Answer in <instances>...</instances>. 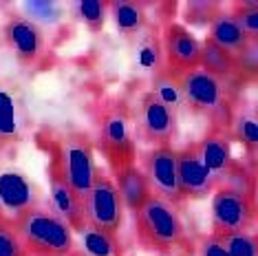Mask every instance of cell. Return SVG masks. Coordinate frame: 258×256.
I'll list each match as a JSON object with an SVG mask.
<instances>
[{"mask_svg":"<svg viewBox=\"0 0 258 256\" xmlns=\"http://www.w3.org/2000/svg\"><path fill=\"white\" fill-rule=\"evenodd\" d=\"M0 256H29L20 238L16 219L0 212Z\"/></svg>","mask_w":258,"mask_h":256,"instance_id":"cell-25","label":"cell"},{"mask_svg":"<svg viewBox=\"0 0 258 256\" xmlns=\"http://www.w3.org/2000/svg\"><path fill=\"white\" fill-rule=\"evenodd\" d=\"M97 146L106 157L113 172L137 164L133 110L124 100L104 102L102 113L97 117Z\"/></svg>","mask_w":258,"mask_h":256,"instance_id":"cell-4","label":"cell"},{"mask_svg":"<svg viewBox=\"0 0 258 256\" xmlns=\"http://www.w3.org/2000/svg\"><path fill=\"white\" fill-rule=\"evenodd\" d=\"M210 33H208V42H212L214 46L227 51V53L240 57L251 44L247 36L240 31V27L236 25V20L232 18V14H225V11H219V16L210 22Z\"/></svg>","mask_w":258,"mask_h":256,"instance_id":"cell-17","label":"cell"},{"mask_svg":"<svg viewBox=\"0 0 258 256\" xmlns=\"http://www.w3.org/2000/svg\"><path fill=\"white\" fill-rule=\"evenodd\" d=\"M181 89H183L185 110L210 119V126L230 128L234 100L227 89V80L197 67L187 73L179 75Z\"/></svg>","mask_w":258,"mask_h":256,"instance_id":"cell-2","label":"cell"},{"mask_svg":"<svg viewBox=\"0 0 258 256\" xmlns=\"http://www.w3.org/2000/svg\"><path fill=\"white\" fill-rule=\"evenodd\" d=\"M40 201V188L36 181L22 174L20 170H3L0 172V212L11 219L36 208Z\"/></svg>","mask_w":258,"mask_h":256,"instance_id":"cell-16","label":"cell"},{"mask_svg":"<svg viewBox=\"0 0 258 256\" xmlns=\"http://www.w3.org/2000/svg\"><path fill=\"white\" fill-rule=\"evenodd\" d=\"M108 14L117 27V33H121L124 38H137L148 27L146 5L142 3H131V0L108 3Z\"/></svg>","mask_w":258,"mask_h":256,"instance_id":"cell-20","label":"cell"},{"mask_svg":"<svg viewBox=\"0 0 258 256\" xmlns=\"http://www.w3.org/2000/svg\"><path fill=\"white\" fill-rule=\"evenodd\" d=\"M139 168L144 177L148 179L150 192L161 197L172 206H181L179 177H177V148L161 146V148H146L139 153Z\"/></svg>","mask_w":258,"mask_h":256,"instance_id":"cell-10","label":"cell"},{"mask_svg":"<svg viewBox=\"0 0 258 256\" xmlns=\"http://www.w3.org/2000/svg\"><path fill=\"white\" fill-rule=\"evenodd\" d=\"M195 249H197L199 256H230L227 254V249H225V245H223L221 236L212 234V232L199 238Z\"/></svg>","mask_w":258,"mask_h":256,"instance_id":"cell-31","label":"cell"},{"mask_svg":"<svg viewBox=\"0 0 258 256\" xmlns=\"http://www.w3.org/2000/svg\"><path fill=\"white\" fill-rule=\"evenodd\" d=\"M80 236H82L84 252L89 256H121L124 254L117 234H110V232L97 230L93 225L84 223V228L80 230Z\"/></svg>","mask_w":258,"mask_h":256,"instance_id":"cell-23","label":"cell"},{"mask_svg":"<svg viewBox=\"0 0 258 256\" xmlns=\"http://www.w3.org/2000/svg\"><path fill=\"white\" fill-rule=\"evenodd\" d=\"M197 150L201 155L205 168L214 177L216 188L225 183V179L230 177L236 161L232 157V135L230 128L223 126H210V131L203 135V139L197 142Z\"/></svg>","mask_w":258,"mask_h":256,"instance_id":"cell-15","label":"cell"},{"mask_svg":"<svg viewBox=\"0 0 258 256\" xmlns=\"http://www.w3.org/2000/svg\"><path fill=\"white\" fill-rule=\"evenodd\" d=\"M29 256H71L75 232L62 217L46 206H36L16 219Z\"/></svg>","mask_w":258,"mask_h":256,"instance_id":"cell-3","label":"cell"},{"mask_svg":"<svg viewBox=\"0 0 258 256\" xmlns=\"http://www.w3.org/2000/svg\"><path fill=\"white\" fill-rule=\"evenodd\" d=\"M150 93L159 100L163 106H168L172 113H181L185 110V100H183V89H181V82H179V75L170 73L168 69H163L161 73H157L152 78V86H150Z\"/></svg>","mask_w":258,"mask_h":256,"instance_id":"cell-21","label":"cell"},{"mask_svg":"<svg viewBox=\"0 0 258 256\" xmlns=\"http://www.w3.org/2000/svg\"><path fill=\"white\" fill-rule=\"evenodd\" d=\"M221 7L216 3H190L185 11V20L190 25H210L216 16H219Z\"/></svg>","mask_w":258,"mask_h":256,"instance_id":"cell-30","label":"cell"},{"mask_svg":"<svg viewBox=\"0 0 258 256\" xmlns=\"http://www.w3.org/2000/svg\"><path fill=\"white\" fill-rule=\"evenodd\" d=\"M135 234L144 249L152 254H192L195 243L187 236L179 206L150 195L135 212Z\"/></svg>","mask_w":258,"mask_h":256,"instance_id":"cell-1","label":"cell"},{"mask_svg":"<svg viewBox=\"0 0 258 256\" xmlns=\"http://www.w3.org/2000/svg\"><path fill=\"white\" fill-rule=\"evenodd\" d=\"M113 181L117 185V192H119L124 208L131 210L133 214L137 212L139 208L144 206V201L152 195L148 179L144 177L142 168H139L137 164L126 166V168H121V170L113 172Z\"/></svg>","mask_w":258,"mask_h":256,"instance_id":"cell-18","label":"cell"},{"mask_svg":"<svg viewBox=\"0 0 258 256\" xmlns=\"http://www.w3.org/2000/svg\"><path fill=\"white\" fill-rule=\"evenodd\" d=\"M78 18L84 22L86 29L91 31H102L106 25V16H108V3H99V0H82V3L73 5Z\"/></svg>","mask_w":258,"mask_h":256,"instance_id":"cell-26","label":"cell"},{"mask_svg":"<svg viewBox=\"0 0 258 256\" xmlns=\"http://www.w3.org/2000/svg\"><path fill=\"white\" fill-rule=\"evenodd\" d=\"M135 139H139L148 148L172 146L179 139V115L157 100L148 91L142 95L137 110L133 115Z\"/></svg>","mask_w":258,"mask_h":256,"instance_id":"cell-6","label":"cell"},{"mask_svg":"<svg viewBox=\"0 0 258 256\" xmlns=\"http://www.w3.org/2000/svg\"><path fill=\"white\" fill-rule=\"evenodd\" d=\"M221 241L230 256H258V243L254 232H232L221 234Z\"/></svg>","mask_w":258,"mask_h":256,"instance_id":"cell-27","label":"cell"},{"mask_svg":"<svg viewBox=\"0 0 258 256\" xmlns=\"http://www.w3.org/2000/svg\"><path fill=\"white\" fill-rule=\"evenodd\" d=\"M232 18L236 20V25L240 27V31L247 36L251 44H256L258 40V5L256 3H245L236 5V9L230 11Z\"/></svg>","mask_w":258,"mask_h":256,"instance_id":"cell-28","label":"cell"},{"mask_svg":"<svg viewBox=\"0 0 258 256\" xmlns=\"http://www.w3.org/2000/svg\"><path fill=\"white\" fill-rule=\"evenodd\" d=\"M240 57L227 53V51L219 49V46H214L212 42H205L201 44V67L205 69V71L219 75V78L223 80H230L234 73L240 69Z\"/></svg>","mask_w":258,"mask_h":256,"instance_id":"cell-22","label":"cell"},{"mask_svg":"<svg viewBox=\"0 0 258 256\" xmlns=\"http://www.w3.org/2000/svg\"><path fill=\"white\" fill-rule=\"evenodd\" d=\"M230 135H236V139L247 148L249 157L254 159L256 155V146H258V126H256V110L254 106L234 110L232 113V121H230Z\"/></svg>","mask_w":258,"mask_h":256,"instance_id":"cell-24","label":"cell"},{"mask_svg":"<svg viewBox=\"0 0 258 256\" xmlns=\"http://www.w3.org/2000/svg\"><path fill=\"white\" fill-rule=\"evenodd\" d=\"M38 144L42 146L46 153H49V164H46V179H49V203L51 210H53L57 217H62L71 225L73 232H80L84 228L86 219H84V206H82V199L78 197V192L71 188V183L67 181L60 164V155L53 146V139L51 137H40Z\"/></svg>","mask_w":258,"mask_h":256,"instance_id":"cell-9","label":"cell"},{"mask_svg":"<svg viewBox=\"0 0 258 256\" xmlns=\"http://www.w3.org/2000/svg\"><path fill=\"white\" fill-rule=\"evenodd\" d=\"M163 256H183V254H163Z\"/></svg>","mask_w":258,"mask_h":256,"instance_id":"cell-32","label":"cell"},{"mask_svg":"<svg viewBox=\"0 0 258 256\" xmlns=\"http://www.w3.org/2000/svg\"><path fill=\"white\" fill-rule=\"evenodd\" d=\"M53 146L60 155L64 177L82 199L99 172L95 164V153H93L95 146H93L89 135H82V133H69L60 139H53Z\"/></svg>","mask_w":258,"mask_h":256,"instance_id":"cell-7","label":"cell"},{"mask_svg":"<svg viewBox=\"0 0 258 256\" xmlns=\"http://www.w3.org/2000/svg\"><path fill=\"white\" fill-rule=\"evenodd\" d=\"M3 36L7 49L14 53L22 67H36L44 57L46 40L42 27L31 22L27 16H9V20L3 27Z\"/></svg>","mask_w":258,"mask_h":256,"instance_id":"cell-12","label":"cell"},{"mask_svg":"<svg viewBox=\"0 0 258 256\" xmlns=\"http://www.w3.org/2000/svg\"><path fill=\"white\" fill-rule=\"evenodd\" d=\"M82 206H84V219L89 225L110 232V234H119L121 225H124L126 208L121 203L113 177L97 172L89 192L82 197Z\"/></svg>","mask_w":258,"mask_h":256,"instance_id":"cell-8","label":"cell"},{"mask_svg":"<svg viewBox=\"0 0 258 256\" xmlns=\"http://www.w3.org/2000/svg\"><path fill=\"white\" fill-rule=\"evenodd\" d=\"M212 234L249 232L256 223V197L254 190H238L232 185H219L212 192Z\"/></svg>","mask_w":258,"mask_h":256,"instance_id":"cell-5","label":"cell"},{"mask_svg":"<svg viewBox=\"0 0 258 256\" xmlns=\"http://www.w3.org/2000/svg\"><path fill=\"white\" fill-rule=\"evenodd\" d=\"M135 62L137 67L146 71L150 78L161 73L166 69L163 62V49H161V36L157 27H146L137 36V46H135Z\"/></svg>","mask_w":258,"mask_h":256,"instance_id":"cell-19","label":"cell"},{"mask_svg":"<svg viewBox=\"0 0 258 256\" xmlns=\"http://www.w3.org/2000/svg\"><path fill=\"white\" fill-rule=\"evenodd\" d=\"M161 49L166 69L174 75L201 67V42L181 22H166L161 29Z\"/></svg>","mask_w":258,"mask_h":256,"instance_id":"cell-11","label":"cell"},{"mask_svg":"<svg viewBox=\"0 0 258 256\" xmlns=\"http://www.w3.org/2000/svg\"><path fill=\"white\" fill-rule=\"evenodd\" d=\"M29 126L31 117L22 93L0 80V150L18 146L29 133Z\"/></svg>","mask_w":258,"mask_h":256,"instance_id":"cell-13","label":"cell"},{"mask_svg":"<svg viewBox=\"0 0 258 256\" xmlns=\"http://www.w3.org/2000/svg\"><path fill=\"white\" fill-rule=\"evenodd\" d=\"M177 177H179V192L183 201L205 199L216 190V181L208 168H205L201 155H199L197 142H190L177 150Z\"/></svg>","mask_w":258,"mask_h":256,"instance_id":"cell-14","label":"cell"},{"mask_svg":"<svg viewBox=\"0 0 258 256\" xmlns=\"http://www.w3.org/2000/svg\"><path fill=\"white\" fill-rule=\"evenodd\" d=\"M25 9H27V18L31 22H36L38 27L42 25H55L60 20L62 11L55 3H25Z\"/></svg>","mask_w":258,"mask_h":256,"instance_id":"cell-29","label":"cell"}]
</instances>
